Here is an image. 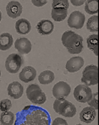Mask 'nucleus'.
I'll list each match as a JSON object with an SVG mask.
<instances>
[{
  "label": "nucleus",
  "mask_w": 99,
  "mask_h": 125,
  "mask_svg": "<svg viewBox=\"0 0 99 125\" xmlns=\"http://www.w3.org/2000/svg\"><path fill=\"white\" fill-rule=\"evenodd\" d=\"M87 47L90 50H91L98 56V34H93L88 36L87 38Z\"/></svg>",
  "instance_id": "obj_20"
},
{
  "label": "nucleus",
  "mask_w": 99,
  "mask_h": 125,
  "mask_svg": "<svg viewBox=\"0 0 99 125\" xmlns=\"http://www.w3.org/2000/svg\"><path fill=\"white\" fill-rule=\"evenodd\" d=\"M22 5L18 1H10L6 6V12L9 17L15 19L22 14Z\"/></svg>",
  "instance_id": "obj_11"
},
{
  "label": "nucleus",
  "mask_w": 99,
  "mask_h": 125,
  "mask_svg": "<svg viewBox=\"0 0 99 125\" xmlns=\"http://www.w3.org/2000/svg\"><path fill=\"white\" fill-rule=\"evenodd\" d=\"M52 125H69V124L66 122L65 119H63V118H61V117H56V118L53 121Z\"/></svg>",
  "instance_id": "obj_28"
},
{
  "label": "nucleus",
  "mask_w": 99,
  "mask_h": 125,
  "mask_svg": "<svg viewBox=\"0 0 99 125\" xmlns=\"http://www.w3.org/2000/svg\"><path fill=\"white\" fill-rule=\"evenodd\" d=\"M21 81L28 83L34 80L36 77V70L32 66H26L21 70L19 75Z\"/></svg>",
  "instance_id": "obj_16"
},
{
  "label": "nucleus",
  "mask_w": 99,
  "mask_h": 125,
  "mask_svg": "<svg viewBox=\"0 0 99 125\" xmlns=\"http://www.w3.org/2000/svg\"><path fill=\"white\" fill-rule=\"evenodd\" d=\"M62 43L71 54H79L83 50V38L74 31H65L62 35Z\"/></svg>",
  "instance_id": "obj_2"
},
{
  "label": "nucleus",
  "mask_w": 99,
  "mask_h": 125,
  "mask_svg": "<svg viewBox=\"0 0 99 125\" xmlns=\"http://www.w3.org/2000/svg\"><path fill=\"white\" fill-rule=\"evenodd\" d=\"M15 115L11 112H3L0 115V123L2 125H13Z\"/></svg>",
  "instance_id": "obj_21"
},
{
  "label": "nucleus",
  "mask_w": 99,
  "mask_h": 125,
  "mask_svg": "<svg viewBox=\"0 0 99 125\" xmlns=\"http://www.w3.org/2000/svg\"><path fill=\"white\" fill-rule=\"evenodd\" d=\"M69 2L68 0H54L52 3L53 9H62L67 10L69 9Z\"/></svg>",
  "instance_id": "obj_25"
},
{
  "label": "nucleus",
  "mask_w": 99,
  "mask_h": 125,
  "mask_svg": "<svg viewBox=\"0 0 99 125\" xmlns=\"http://www.w3.org/2000/svg\"><path fill=\"white\" fill-rule=\"evenodd\" d=\"M76 125H82V124H76Z\"/></svg>",
  "instance_id": "obj_33"
},
{
  "label": "nucleus",
  "mask_w": 99,
  "mask_h": 125,
  "mask_svg": "<svg viewBox=\"0 0 99 125\" xmlns=\"http://www.w3.org/2000/svg\"><path fill=\"white\" fill-rule=\"evenodd\" d=\"M12 107V103L9 99H3L0 102V110L2 112H9Z\"/></svg>",
  "instance_id": "obj_26"
},
{
  "label": "nucleus",
  "mask_w": 99,
  "mask_h": 125,
  "mask_svg": "<svg viewBox=\"0 0 99 125\" xmlns=\"http://www.w3.org/2000/svg\"><path fill=\"white\" fill-rule=\"evenodd\" d=\"M87 28L89 31L97 32L98 31V16L94 15L89 18L87 23Z\"/></svg>",
  "instance_id": "obj_24"
},
{
  "label": "nucleus",
  "mask_w": 99,
  "mask_h": 125,
  "mask_svg": "<svg viewBox=\"0 0 99 125\" xmlns=\"http://www.w3.org/2000/svg\"><path fill=\"white\" fill-rule=\"evenodd\" d=\"M81 82L89 87L98 84V68L96 65H88L83 70Z\"/></svg>",
  "instance_id": "obj_5"
},
{
  "label": "nucleus",
  "mask_w": 99,
  "mask_h": 125,
  "mask_svg": "<svg viewBox=\"0 0 99 125\" xmlns=\"http://www.w3.org/2000/svg\"><path fill=\"white\" fill-rule=\"evenodd\" d=\"M70 3H72L74 6H80V5H82L84 3H85V1L84 0H80V1H76V0H71Z\"/></svg>",
  "instance_id": "obj_29"
},
{
  "label": "nucleus",
  "mask_w": 99,
  "mask_h": 125,
  "mask_svg": "<svg viewBox=\"0 0 99 125\" xmlns=\"http://www.w3.org/2000/svg\"><path fill=\"white\" fill-rule=\"evenodd\" d=\"M1 20H2V13L0 11V22H1Z\"/></svg>",
  "instance_id": "obj_31"
},
{
  "label": "nucleus",
  "mask_w": 99,
  "mask_h": 125,
  "mask_svg": "<svg viewBox=\"0 0 99 125\" xmlns=\"http://www.w3.org/2000/svg\"><path fill=\"white\" fill-rule=\"evenodd\" d=\"M0 76H1V71H0Z\"/></svg>",
  "instance_id": "obj_32"
},
{
  "label": "nucleus",
  "mask_w": 99,
  "mask_h": 125,
  "mask_svg": "<svg viewBox=\"0 0 99 125\" xmlns=\"http://www.w3.org/2000/svg\"><path fill=\"white\" fill-rule=\"evenodd\" d=\"M36 30L39 34L43 35V36H47V35L53 33L54 30V25L49 20H43L37 23Z\"/></svg>",
  "instance_id": "obj_13"
},
{
  "label": "nucleus",
  "mask_w": 99,
  "mask_h": 125,
  "mask_svg": "<svg viewBox=\"0 0 99 125\" xmlns=\"http://www.w3.org/2000/svg\"><path fill=\"white\" fill-rule=\"evenodd\" d=\"M84 65V59L81 57H74L69 58L66 62V69L69 73H76Z\"/></svg>",
  "instance_id": "obj_12"
},
{
  "label": "nucleus",
  "mask_w": 99,
  "mask_h": 125,
  "mask_svg": "<svg viewBox=\"0 0 99 125\" xmlns=\"http://www.w3.org/2000/svg\"><path fill=\"white\" fill-rule=\"evenodd\" d=\"M24 92L23 85L17 81L12 82L8 86V94L10 97L14 99L21 98Z\"/></svg>",
  "instance_id": "obj_15"
},
{
  "label": "nucleus",
  "mask_w": 99,
  "mask_h": 125,
  "mask_svg": "<svg viewBox=\"0 0 99 125\" xmlns=\"http://www.w3.org/2000/svg\"><path fill=\"white\" fill-rule=\"evenodd\" d=\"M68 15V10H62V9H53L51 12V16L55 21L59 22L63 21L67 17Z\"/></svg>",
  "instance_id": "obj_22"
},
{
  "label": "nucleus",
  "mask_w": 99,
  "mask_h": 125,
  "mask_svg": "<svg viewBox=\"0 0 99 125\" xmlns=\"http://www.w3.org/2000/svg\"><path fill=\"white\" fill-rule=\"evenodd\" d=\"M24 59L21 55L18 53H12L9 55L5 61V69L10 73H15L19 72L21 67L23 65Z\"/></svg>",
  "instance_id": "obj_6"
},
{
  "label": "nucleus",
  "mask_w": 99,
  "mask_h": 125,
  "mask_svg": "<svg viewBox=\"0 0 99 125\" xmlns=\"http://www.w3.org/2000/svg\"><path fill=\"white\" fill-rule=\"evenodd\" d=\"M92 91L91 88L83 84H79L75 88L74 91V97L78 102L86 103L90 101L92 96Z\"/></svg>",
  "instance_id": "obj_7"
},
{
  "label": "nucleus",
  "mask_w": 99,
  "mask_h": 125,
  "mask_svg": "<svg viewBox=\"0 0 99 125\" xmlns=\"http://www.w3.org/2000/svg\"><path fill=\"white\" fill-rule=\"evenodd\" d=\"M98 93L92 94V96H91V98L90 99V101L88 102L89 106H91V107L94 108L96 111L98 108Z\"/></svg>",
  "instance_id": "obj_27"
},
{
  "label": "nucleus",
  "mask_w": 99,
  "mask_h": 125,
  "mask_svg": "<svg viewBox=\"0 0 99 125\" xmlns=\"http://www.w3.org/2000/svg\"><path fill=\"white\" fill-rule=\"evenodd\" d=\"M14 47L19 52L20 55L28 54L32 51V43L26 37H21L14 42Z\"/></svg>",
  "instance_id": "obj_10"
},
{
  "label": "nucleus",
  "mask_w": 99,
  "mask_h": 125,
  "mask_svg": "<svg viewBox=\"0 0 99 125\" xmlns=\"http://www.w3.org/2000/svg\"><path fill=\"white\" fill-rule=\"evenodd\" d=\"M85 11L89 14H95L98 12V0H87L85 2Z\"/></svg>",
  "instance_id": "obj_23"
},
{
  "label": "nucleus",
  "mask_w": 99,
  "mask_h": 125,
  "mask_svg": "<svg viewBox=\"0 0 99 125\" xmlns=\"http://www.w3.org/2000/svg\"><path fill=\"white\" fill-rule=\"evenodd\" d=\"M27 98L35 105H43L47 101V97L40 86L36 84H32L26 89Z\"/></svg>",
  "instance_id": "obj_4"
},
{
  "label": "nucleus",
  "mask_w": 99,
  "mask_h": 125,
  "mask_svg": "<svg viewBox=\"0 0 99 125\" xmlns=\"http://www.w3.org/2000/svg\"><path fill=\"white\" fill-rule=\"evenodd\" d=\"M38 80L42 84H48L54 80V73L50 70H45L40 73Z\"/></svg>",
  "instance_id": "obj_19"
},
{
  "label": "nucleus",
  "mask_w": 99,
  "mask_h": 125,
  "mask_svg": "<svg viewBox=\"0 0 99 125\" xmlns=\"http://www.w3.org/2000/svg\"><path fill=\"white\" fill-rule=\"evenodd\" d=\"M32 3L36 6H43L44 4L47 3V1H32Z\"/></svg>",
  "instance_id": "obj_30"
},
{
  "label": "nucleus",
  "mask_w": 99,
  "mask_h": 125,
  "mask_svg": "<svg viewBox=\"0 0 99 125\" xmlns=\"http://www.w3.org/2000/svg\"><path fill=\"white\" fill-rule=\"evenodd\" d=\"M14 125H50V116L47 111L35 106H26L19 112Z\"/></svg>",
  "instance_id": "obj_1"
},
{
  "label": "nucleus",
  "mask_w": 99,
  "mask_h": 125,
  "mask_svg": "<svg viewBox=\"0 0 99 125\" xmlns=\"http://www.w3.org/2000/svg\"><path fill=\"white\" fill-rule=\"evenodd\" d=\"M15 30L18 34L25 35L28 34L32 30V25L26 19H21L15 23Z\"/></svg>",
  "instance_id": "obj_17"
},
{
  "label": "nucleus",
  "mask_w": 99,
  "mask_h": 125,
  "mask_svg": "<svg viewBox=\"0 0 99 125\" xmlns=\"http://www.w3.org/2000/svg\"><path fill=\"white\" fill-rule=\"evenodd\" d=\"M86 17L84 14L80 11H74L70 14L68 18V25L70 28L81 29L85 23Z\"/></svg>",
  "instance_id": "obj_8"
},
{
  "label": "nucleus",
  "mask_w": 99,
  "mask_h": 125,
  "mask_svg": "<svg viewBox=\"0 0 99 125\" xmlns=\"http://www.w3.org/2000/svg\"><path fill=\"white\" fill-rule=\"evenodd\" d=\"M97 117V112L94 108L87 106L83 108L80 113V119L85 124H91L95 120Z\"/></svg>",
  "instance_id": "obj_14"
},
{
  "label": "nucleus",
  "mask_w": 99,
  "mask_h": 125,
  "mask_svg": "<svg viewBox=\"0 0 99 125\" xmlns=\"http://www.w3.org/2000/svg\"><path fill=\"white\" fill-rule=\"evenodd\" d=\"M13 40L12 36L10 33H3L0 35V50L6 51L10 49L13 45Z\"/></svg>",
  "instance_id": "obj_18"
},
{
  "label": "nucleus",
  "mask_w": 99,
  "mask_h": 125,
  "mask_svg": "<svg viewBox=\"0 0 99 125\" xmlns=\"http://www.w3.org/2000/svg\"><path fill=\"white\" fill-rule=\"evenodd\" d=\"M54 109L55 113L65 117H73L76 114V106L65 98L56 99L54 103Z\"/></svg>",
  "instance_id": "obj_3"
},
{
  "label": "nucleus",
  "mask_w": 99,
  "mask_h": 125,
  "mask_svg": "<svg viewBox=\"0 0 99 125\" xmlns=\"http://www.w3.org/2000/svg\"><path fill=\"white\" fill-rule=\"evenodd\" d=\"M71 91L70 85L65 81L58 82L53 88V95L56 99L65 98L69 95Z\"/></svg>",
  "instance_id": "obj_9"
}]
</instances>
